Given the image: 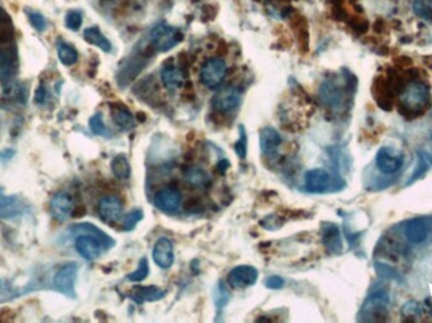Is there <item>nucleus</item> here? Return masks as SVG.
Returning a JSON list of instances; mask_svg holds the SVG:
<instances>
[{
  "mask_svg": "<svg viewBox=\"0 0 432 323\" xmlns=\"http://www.w3.org/2000/svg\"><path fill=\"white\" fill-rule=\"evenodd\" d=\"M184 38L182 33L175 27L166 23H157L149 33V40L153 44V49L158 52H167L169 49H175L178 43Z\"/></svg>",
  "mask_w": 432,
  "mask_h": 323,
  "instance_id": "obj_1",
  "label": "nucleus"
},
{
  "mask_svg": "<svg viewBox=\"0 0 432 323\" xmlns=\"http://www.w3.org/2000/svg\"><path fill=\"white\" fill-rule=\"evenodd\" d=\"M402 105L405 110L421 113L430 104V91L421 82H412L402 94Z\"/></svg>",
  "mask_w": 432,
  "mask_h": 323,
  "instance_id": "obj_2",
  "label": "nucleus"
},
{
  "mask_svg": "<svg viewBox=\"0 0 432 323\" xmlns=\"http://www.w3.org/2000/svg\"><path fill=\"white\" fill-rule=\"evenodd\" d=\"M226 76V64L221 58H210L200 71V80L208 89H216Z\"/></svg>",
  "mask_w": 432,
  "mask_h": 323,
  "instance_id": "obj_3",
  "label": "nucleus"
},
{
  "mask_svg": "<svg viewBox=\"0 0 432 323\" xmlns=\"http://www.w3.org/2000/svg\"><path fill=\"white\" fill-rule=\"evenodd\" d=\"M241 91L237 86H225L213 97V107L219 113H229L239 105Z\"/></svg>",
  "mask_w": 432,
  "mask_h": 323,
  "instance_id": "obj_4",
  "label": "nucleus"
},
{
  "mask_svg": "<svg viewBox=\"0 0 432 323\" xmlns=\"http://www.w3.org/2000/svg\"><path fill=\"white\" fill-rule=\"evenodd\" d=\"M77 275V266L69 263L57 272L53 279L56 289L69 297H75V282Z\"/></svg>",
  "mask_w": 432,
  "mask_h": 323,
  "instance_id": "obj_5",
  "label": "nucleus"
},
{
  "mask_svg": "<svg viewBox=\"0 0 432 323\" xmlns=\"http://www.w3.org/2000/svg\"><path fill=\"white\" fill-rule=\"evenodd\" d=\"M182 196L175 188H165L154 196V206L167 214H176L181 209Z\"/></svg>",
  "mask_w": 432,
  "mask_h": 323,
  "instance_id": "obj_6",
  "label": "nucleus"
},
{
  "mask_svg": "<svg viewBox=\"0 0 432 323\" xmlns=\"http://www.w3.org/2000/svg\"><path fill=\"white\" fill-rule=\"evenodd\" d=\"M99 216L106 224H114L119 221L123 215V203L115 196H106L99 202Z\"/></svg>",
  "mask_w": 432,
  "mask_h": 323,
  "instance_id": "obj_7",
  "label": "nucleus"
},
{
  "mask_svg": "<svg viewBox=\"0 0 432 323\" xmlns=\"http://www.w3.org/2000/svg\"><path fill=\"white\" fill-rule=\"evenodd\" d=\"M258 270L250 266H239L234 268L228 276V283L234 288L252 287L258 281Z\"/></svg>",
  "mask_w": 432,
  "mask_h": 323,
  "instance_id": "obj_8",
  "label": "nucleus"
},
{
  "mask_svg": "<svg viewBox=\"0 0 432 323\" xmlns=\"http://www.w3.org/2000/svg\"><path fill=\"white\" fill-rule=\"evenodd\" d=\"M152 255L154 263L162 269L172 267L175 261L173 244L167 237H160L153 246Z\"/></svg>",
  "mask_w": 432,
  "mask_h": 323,
  "instance_id": "obj_9",
  "label": "nucleus"
},
{
  "mask_svg": "<svg viewBox=\"0 0 432 323\" xmlns=\"http://www.w3.org/2000/svg\"><path fill=\"white\" fill-rule=\"evenodd\" d=\"M376 168L385 175H391L400 170L403 157L394 153L391 148H381L376 157Z\"/></svg>",
  "mask_w": 432,
  "mask_h": 323,
  "instance_id": "obj_10",
  "label": "nucleus"
},
{
  "mask_svg": "<svg viewBox=\"0 0 432 323\" xmlns=\"http://www.w3.org/2000/svg\"><path fill=\"white\" fill-rule=\"evenodd\" d=\"M51 215L57 221H66L73 212V200L71 196L66 192H58L52 197L49 202Z\"/></svg>",
  "mask_w": 432,
  "mask_h": 323,
  "instance_id": "obj_11",
  "label": "nucleus"
},
{
  "mask_svg": "<svg viewBox=\"0 0 432 323\" xmlns=\"http://www.w3.org/2000/svg\"><path fill=\"white\" fill-rule=\"evenodd\" d=\"M76 250L81 257L86 260H95L100 257L101 250L104 249L103 244L93 235H80L75 242Z\"/></svg>",
  "mask_w": 432,
  "mask_h": 323,
  "instance_id": "obj_12",
  "label": "nucleus"
},
{
  "mask_svg": "<svg viewBox=\"0 0 432 323\" xmlns=\"http://www.w3.org/2000/svg\"><path fill=\"white\" fill-rule=\"evenodd\" d=\"M330 176L328 172L321 168L309 170L304 175V187L310 194H322L328 190Z\"/></svg>",
  "mask_w": 432,
  "mask_h": 323,
  "instance_id": "obj_13",
  "label": "nucleus"
},
{
  "mask_svg": "<svg viewBox=\"0 0 432 323\" xmlns=\"http://www.w3.org/2000/svg\"><path fill=\"white\" fill-rule=\"evenodd\" d=\"M261 149L264 155L272 157L278 152L282 144V137L277 130L272 127H267L261 131Z\"/></svg>",
  "mask_w": 432,
  "mask_h": 323,
  "instance_id": "obj_14",
  "label": "nucleus"
},
{
  "mask_svg": "<svg viewBox=\"0 0 432 323\" xmlns=\"http://www.w3.org/2000/svg\"><path fill=\"white\" fill-rule=\"evenodd\" d=\"M388 305V296L383 291L374 292L370 294L361 309V315H378L385 312V308Z\"/></svg>",
  "mask_w": 432,
  "mask_h": 323,
  "instance_id": "obj_15",
  "label": "nucleus"
},
{
  "mask_svg": "<svg viewBox=\"0 0 432 323\" xmlns=\"http://www.w3.org/2000/svg\"><path fill=\"white\" fill-rule=\"evenodd\" d=\"M322 242L326 249L331 253H340L343 250V244L340 237V230L334 224H324L322 225Z\"/></svg>",
  "mask_w": 432,
  "mask_h": 323,
  "instance_id": "obj_16",
  "label": "nucleus"
},
{
  "mask_svg": "<svg viewBox=\"0 0 432 323\" xmlns=\"http://www.w3.org/2000/svg\"><path fill=\"white\" fill-rule=\"evenodd\" d=\"M165 297V292L160 288L149 285V287H136L130 292V298L138 305H143L145 302L160 300Z\"/></svg>",
  "mask_w": 432,
  "mask_h": 323,
  "instance_id": "obj_17",
  "label": "nucleus"
},
{
  "mask_svg": "<svg viewBox=\"0 0 432 323\" xmlns=\"http://www.w3.org/2000/svg\"><path fill=\"white\" fill-rule=\"evenodd\" d=\"M24 210L23 202L16 196H5L0 192V218H13Z\"/></svg>",
  "mask_w": 432,
  "mask_h": 323,
  "instance_id": "obj_18",
  "label": "nucleus"
},
{
  "mask_svg": "<svg viewBox=\"0 0 432 323\" xmlns=\"http://www.w3.org/2000/svg\"><path fill=\"white\" fill-rule=\"evenodd\" d=\"M405 235L407 240L412 244H421L427 237V227L424 224V220L421 218H413L408 221L405 227Z\"/></svg>",
  "mask_w": 432,
  "mask_h": 323,
  "instance_id": "obj_19",
  "label": "nucleus"
},
{
  "mask_svg": "<svg viewBox=\"0 0 432 323\" xmlns=\"http://www.w3.org/2000/svg\"><path fill=\"white\" fill-rule=\"evenodd\" d=\"M160 79L168 90L180 89L184 82V71L176 66H166L160 73Z\"/></svg>",
  "mask_w": 432,
  "mask_h": 323,
  "instance_id": "obj_20",
  "label": "nucleus"
},
{
  "mask_svg": "<svg viewBox=\"0 0 432 323\" xmlns=\"http://www.w3.org/2000/svg\"><path fill=\"white\" fill-rule=\"evenodd\" d=\"M184 179L192 188H196V190L206 188L211 182V178L208 176V172L200 167H189L184 170Z\"/></svg>",
  "mask_w": 432,
  "mask_h": 323,
  "instance_id": "obj_21",
  "label": "nucleus"
},
{
  "mask_svg": "<svg viewBox=\"0 0 432 323\" xmlns=\"http://www.w3.org/2000/svg\"><path fill=\"white\" fill-rule=\"evenodd\" d=\"M84 38L90 44H94L96 47L104 51V52H110L112 51V43L108 40L103 33L100 32V29L97 27H90L84 31Z\"/></svg>",
  "mask_w": 432,
  "mask_h": 323,
  "instance_id": "obj_22",
  "label": "nucleus"
},
{
  "mask_svg": "<svg viewBox=\"0 0 432 323\" xmlns=\"http://www.w3.org/2000/svg\"><path fill=\"white\" fill-rule=\"evenodd\" d=\"M112 120L121 130H130L136 127V119L129 112L128 109L123 106L112 107Z\"/></svg>",
  "mask_w": 432,
  "mask_h": 323,
  "instance_id": "obj_23",
  "label": "nucleus"
},
{
  "mask_svg": "<svg viewBox=\"0 0 432 323\" xmlns=\"http://www.w3.org/2000/svg\"><path fill=\"white\" fill-rule=\"evenodd\" d=\"M73 231H76V233H88V234L95 236L96 239L103 244L104 249H110L112 246L115 245V242L112 240L110 236H108L100 229H97V227L91 225V224L76 225V227H73Z\"/></svg>",
  "mask_w": 432,
  "mask_h": 323,
  "instance_id": "obj_24",
  "label": "nucleus"
},
{
  "mask_svg": "<svg viewBox=\"0 0 432 323\" xmlns=\"http://www.w3.org/2000/svg\"><path fill=\"white\" fill-rule=\"evenodd\" d=\"M112 172L115 178L125 181L130 176V164L128 158L124 154L117 155L112 162Z\"/></svg>",
  "mask_w": 432,
  "mask_h": 323,
  "instance_id": "obj_25",
  "label": "nucleus"
},
{
  "mask_svg": "<svg viewBox=\"0 0 432 323\" xmlns=\"http://www.w3.org/2000/svg\"><path fill=\"white\" fill-rule=\"evenodd\" d=\"M57 56L60 58L61 64H64V66H71L77 61L79 55H77V51L73 49L70 44L64 43V42H60L58 46H57Z\"/></svg>",
  "mask_w": 432,
  "mask_h": 323,
  "instance_id": "obj_26",
  "label": "nucleus"
},
{
  "mask_svg": "<svg viewBox=\"0 0 432 323\" xmlns=\"http://www.w3.org/2000/svg\"><path fill=\"white\" fill-rule=\"evenodd\" d=\"M14 61L7 51H0V80H7L14 73Z\"/></svg>",
  "mask_w": 432,
  "mask_h": 323,
  "instance_id": "obj_27",
  "label": "nucleus"
},
{
  "mask_svg": "<svg viewBox=\"0 0 432 323\" xmlns=\"http://www.w3.org/2000/svg\"><path fill=\"white\" fill-rule=\"evenodd\" d=\"M413 12L432 25V0H413Z\"/></svg>",
  "mask_w": 432,
  "mask_h": 323,
  "instance_id": "obj_28",
  "label": "nucleus"
},
{
  "mask_svg": "<svg viewBox=\"0 0 432 323\" xmlns=\"http://www.w3.org/2000/svg\"><path fill=\"white\" fill-rule=\"evenodd\" d=\"M90 128L96 135H103V137L109 135V130L106 128L104 120H103V115L100 113L95 114L90 119Z\"/></svg>",
  "mask_w": 432,
  "mask_h": 323,
  "instance_id": "obj_29",
  "label": "nucleus"
},
{
  "mask_svg": "<svg viewBox=\"0 0 432 323\" xmlns=\"http://www.w3.org/2000/svg\"><path fill=\"white\" fill-rule=\"evenodd\" d=\"M148 273H149L148 260H147V258H142L141 261H139V267H138L136 272H133V273H130L128 275V279L130 282H142L148 276Z\"/></svg>",
  "mask_w": 432,
  "mask_h": 323,
  "instance_id": "obj_30",
  "label": "nucleus"
},
{
  "mask_svg": "<svg viewBox=\"0 0 432 323\" xmlns=\"http://www.w3.org/2000/svg\"><path fill=\"white\" fill-rule=\"evenodd\" d=\"M64 25L71 29V31H79L80 29L81 25H82V14L77 10H71L66 14L64 18Z\"/></svg>",
  "mask_w": 432,
  "mask_h": 323,
  "instance_id": "obj_31",
  "label": "nucleus"
},
{
  "mask_svg": "<svg viewBox=\"0 0 432 323\" xmlns=\"http://www.w3.org/2000/svg\"><path fill=\"white\" fill-rule=\"evenodd\" d=\"M143 218V212L141 210H133L129 212L128 215L123 220V230L132 231L136 224Z\"/></svg>",
  "mask_w": 432,
  "mask_h": 323,
  "instance_id": "obj_32",
  "label": "nucleus"
},
{
  "mask_svg": "<svg viewBox=\"0 0 432 323\" xmlns=\"http://www.w3.org/2000/svg\"><path fill=\"white\" fill-rule=\"evenodd\" d=\"M239 130L240 138L235 143V153L239 155V158H244L247 155V134L243 125H240Z\"/></svg>",
  "mask_w": 432,
  "mask_h": 323,
  "instance_id": "obj_33",
  "label": "nucleus"
},
{
  "mask_svg": "<svg viewBox=\"0 0 432 323\" xmlns=\"http://www.w3.org/2000/svg\"><path fill=\"white\" fill-rule=\"evenodd\" d=\"M228 300H229V293L226 291V288H225L223 282H220L219 283V285H217V289H216V307L219 308V309H221V308L224 307L225 305L228 303Z\"/></svg>",
  "mask_w": 432,
  "mask_h": 323,
  "instance_id": "obj_34",
  "label": "nucleus"
},
{
  "mask_svg": "<svg viewBox=\"0 0 432 323\" xmlns=\"http://www.w3.org/2000/svg\"><path fill=\"white\" fill-rule=\"evenodd\" d=\"M261 225L267 230H278L283 225V218L278 215H269L261 221Z\"/></svg>",
  "mask_w": 432,
  "mask_h": 323,
  "instance_id": "obj_35",
  "label": "nucleus"
},
{
  "mask_svg": "<svg viewBox=\"0 0 432 323\" xmlns=\"http://www.w3.org/2000/svg\"><path fill=\"white\" fill-rule=\"evenodd\" d=\"M28 16H29L31 25H32L38 32H42V31L46 29V19H45V16H42L40 13L31 12V13L28 14Z\"/></svg>",
  "mask_w": 432,
  "mask_h": 323,
  "instance_id": "obj_36",
  "label": "nucleus"
},
{
  "mask_svg": "<svg viewBox=\"0 0 432 323\" xmlns=\"http://www.w3.org/2000/svg\"><path fill=\"white\" fill-rule=\"evenodd\" d=\"M283 285H285V281L277 275H272L265 279V287L269 289H280Z\"/></svg>",
  "mask_w": 432,
  "mask_h": 323,
  "instance_id": "obj_37",
  "label": "nucleus"
},
{
  "mask_svg": "<svg viewBox=\"0 0 432 323\" xmlns=\"http://www.w3.org/2000/svg\"><path fill=\"white\" fill-rule=\"evenodd\" d=\"M45 95H46V90L43 86H40L36 92V103H42L45 100Z\"/></svg>",
  "mask_w": 432,
  "mask_h": 323,
  "instance_id": "obj_38",
  "label": "nucleus"
},
{
  "mask_svg": "<svg viewBox=\"0 0 432 323\" xmlns=\"http://www.w3.org/2000/svg\"><path fill=\"white\" fill-rule=\"evenodd\" d=\"M228 167H229V161H226V159L219 162V164H217V168H219L220 172H224Z\"/></svg>",
  "mask_w": 432,
  "mask_h": 323,
  "instance_id": "obj_39",
  "label": "nucleus"
},
{
  "mask_svg": "<svg viewBox=\"0 0 432 323\" xmlns=\"http://www.w3.org/2000/svg\"><path fill=\"white\" fill-rule=\"evenodd\" d=\"M136 118H138V120L141 121V122H143V121H145V115H144V114H136Z\"/></svg>",
  "mask_w": 432,
  "mask_h": 323,
  "instance_id": "obj_40",
  "label": "nucleus"
},
{
  "mask_svg": "<svg viewBox=\"0 0 432 323\" xmlns=\"http://www.w3.org/2000/svg\"><path fill=\"white\" fill-rule=\"evenodd\" d=\"M1 14H3V10H1V8H0V16H1Z\"/></svg>",
  "mask_w": 432,
  "mask_h": 323,
  "instance_id": "obj_41",
  "label": "nucleus"
}]
</instances>
